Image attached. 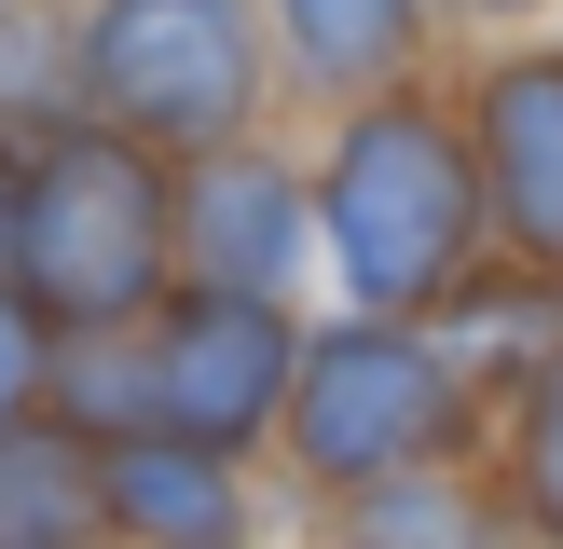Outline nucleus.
Masks as SVG:
<instances>
[{
    "label": "nucleus",
    "mask_w": 563,
    "mask_h": 549,
    "mask_svg": "<svg viewBox=\"0 0 563 549\" xmlns=\"http://www.w3.org/2000/svg\"><path fill=\"white\" fill-rule=\"evenodd\" d=\"M302 165H317V274H330V302L440 316L495 261V192H482V137H467L454 69L330 97Z\"/></svg>",
    "instance_id": "1"
},
{
    "label": "nucleus",
    "mask_w": 563,
    "mask_h": 549,
    "mask_svg": "<svg viewBox=\"0 0 563 549\" xmlns=\"http://www.w3.org/2000/svg\"><path fill=\"white\" fill-rule=\"evenodd\" d=\"M427 453H495V384L467 371V344L440 316H385V302H330L302 329V371H289V426H275V481L302 508L385 481V467H427Z\"/></svg>",
    "instance_id": "2"
},
{
    "label": "nucleus",
    "mask_w": 563,
    "mask_h": 549,
    "mask_svg": "<svg viewBox=\"0 0 563 549\" xmlns=\"http://www.w3.org/2000/svg\"><path fill=\"white\" fill-rule=\"evenodd\" d=\"M14 274H27V302H42L55 329L152 316V302L179 289V152H152V137L97 124V110L42 124V137H27Z\"/></svg>",
    "instance_id": "3"
},
{
    "label": "nucleus",
    "mask_w": 563,
    "mask_h": 549,
    "mask_svg": "<svg viewBox=\"0 0 563 549\" xmlns=\"http://www.w3.org/2000/svg\"><path fill=\"white\" fill-rule=\"evenodd\" d=\"M82 110L152 152H220V137L289 110L262 0H82Z\"/></svg>",
    "instance_id": "4"
},
{
    "label": "nucleus",
    "mask_w": 563,
    "mask_h": 549,
    "mask_svg": "<svg viewBox=\"0 0 563 549\" xmlns=\"http://www.w3.org/2000/svg\"><path fill=\"white\" fill-rule=\"evenodd\" d=\"M302 302L289 289H207V274H179V289L152 302V384H165V426L220 439V453L262 467L275 426H289V371H302Z\"/></svg>",
    "instance_id": "5"
},
{
    "label": "nucleus",
    "mask_w": 563,
    "mask_h": 549,
    "mask_svg": "<svg viewBox=\"0 0 563 549\" xmlns=\"http://www.w3.org/2000/svg\"><path fill=\"white\" fill-rule=\"evenodd\" d=\"M179 274H207V289H289L317 302V165H302V137L247 124L220 137V152H179Z\"/></svg>",
    "instance_id": "6"
},
{
    "label": "nucleus",
    "mask_w": 563,
    "mask_h": 549,
    "mask_svg": "<svg viewBox=\"0 0 563 549\" xmlns=\"http://www.w3.org/2000/svg\"><path fill=\"white\" fill-rule=\"evenodd\" d=\"M467 137H482V192H495V247L563 274V14L550 27H495L454 55Z\"/></svg>",
    "instance_id": "7"
},
{
    "label": "nucleus",
    "mask_w": 563,
    "mask_h": 549,
    "mask_svg": "<svg viewBox=\"0 0 563 549\" xmlns=\"http://www.w3.org/2000/svg\"><path fill=\"white\" fill-rule=\"evenodd\" d=\"M262 481H275V467L220 453V439H192V426H124V439H97V536L247 549V536H262Z\"/></svg>",
    "instance_id": "8"
},
{
    "label": "nucleus",
    "mask_w": 563,
    "mask_h": 549,
    "mask_svg": "<svg viewBox=\"0 0 563 549\" xmlns=\"http://www.w3.org/2000/svg\"><path fill=\"white\" fill-rule=\"evenodd\" d=\"M262 14H275V55H289L302 110L412 82V69H440V42H454V0H262Z\"/></svg>",
    "instance_id": "9"
},
{
    "label": "nucleus",
    "mask_w": 563,
    "mask_h": 549,
    "mask_svg": "<svg viewBox=\"0 0 563 549\" xmlns=\"http://www.w3.org/2000/svg\"><path fill=\"white\" fill-rule=\"evenodd\" d=\"M330 536H372V549H467V536H509V494H495V453H427V467H385V481L330 494Z\"/></svg>",
    "instance_id": "10"
},
{
    "label": "nucleus",
    "mask_w": 563,
    "mask_h": 549,
    "mask_svg": "<svg viewBox=\"0 0 563 549\" xmlns=\"http://www.w3.org/2000/svg\"><path fill=\"white\" fill-rule=\"evenodd\" d=\"M97 536V439L69 412H14L0 426V549H69Z\"/></svg>",
    "instance_id": "11"
},
{
    "label": "nucleus",
    "mask_w": 563,
    "mask_h": 549,
    "mask_svg": "<svg viewBox=\"0 0 563 549\" xmlns=\"http://www.w3.org/2000/svg\"><path fill=\"white\" fill-rule=\"evenodd\" d=\"M42 412H69L82 439L165 426V384H152V316H97V329H55V384H42Z\"/></svg>",
    "instance_id": "12"
},
{
    "label": "nucleus",
    "mask_w": 563,
    "mask_h": 549,
    "mask_svg": "<svg viewBox=\"0 0 563 549\" xmlns=\"http://www.w3.org/2000/svg\"><path fill=\"white\" fill-rule=\"evenodd\" d=\"M82 110V0H0V137Z\"/></svg>",
    "instance_id": "13"
},
{
    "label": "nucleus",
    "mask_w": 563,
    "mask_h": 549,
    "mask_svg": "<svg viewBox=\"0 0 563 549\" xmlns=\"http://www.w3.org/2000/svg\"><path fill=\"white\" fill-rule=\"evenodd\" d=\"M495 494H509V536H563V357L495 399Z\"/></svg>",
    "instance_id": "14"
},
{
    "label": "nucleus",
    "mask_w": 563,
    "mask_h": 549,
    "mask_svg": "<svg viewBox=\"0 0 563 549\" xmlns=\"http://www.w3.org/2000/svg\"><path fill=\"white\" fill-rule=\"evenodd\" d=\"M42 384H55V316L27 302V274H0V426L42 412Z\"/></svg>",
    "instance_id": "15"
},
{
    "label": "nucleus",
    "mask_w": 563,
    "mask_h": 549,
    "mask_svg": "<svg viewBox=\"0 0 563 549\" xmlns=\"http://www.w3.org/2000/svg\"><path fill=\"white\" fill-rule=\"evenodd\" d=\"M550 14H563V0H454L467 42H495V27H550Z\"/></svg>",
    "instance_id": "16"
},
{
    "label": "nucleus",
    "mask_w": 563,
    "mask_h": 549,
    "mask_svg": "<svg viewBox=\"0 0 563 549\" xmlns=\"http://www.w3.org/2000/svg\"><path fill=\"white\" fill-rule=\"evenodd\" d=\"M14 220H27V137H0V274H14Z\"/></svg>",
    "instance_id": "17"
}]
</instances>
